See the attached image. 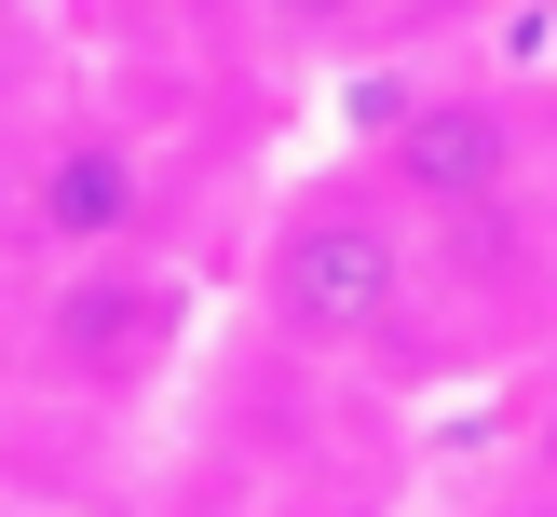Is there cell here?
<instances>
[{
  "instance_id": "cell-1",
  "label": "cell",
  "mask_w": 557,
  "mask_h": 517,
  "mask_svg": "<svg viewBox=\"0 0 557 517\" xmlns=\"http://www.w3.org/2000/svg\"><path fill=\"white\" fill-rule=\"evenodd\" d=\"M245 313H259V341H286L299 368L381 381V395L476 368L449 272H435L408 190L381 177L368 150H326V163H286V177H272L259 232H245Z\"/></svg>"
},
{
  "instance_id": "cell-2",
  "label": "cell",
  "mask_w": 557,
  "mask_h": 517,
  "mask_svg": "<svg viewBox=\"0 0 557 517\" xmlns=\"http://www.w3.org/2000/svg\"><path fill=\"white\" fill-rule=\"evenodd\" d=\"M205 272L177 245H82V259L27 272V395L96 408V422H136V408L177 395V368L205 354Z\"/></svg>"
},
{
  "instance_id": "cell-3",
  "label": "cell",
  "mask_w": 557,
  "mask_h": 517,
  "mask_svg": "<svg viewBox=\"0 0 557 517\" xmlns=\"http://www.w3.org/2000/svg\"><path fill=\"white\" fill-rule=\"evenodd\" d=\"M163 232V150L96 96H54L0 123V259L41 272L82 245H150Z\"/></svg>"
},
{
  "instance_id": "cell-4",
  "label": "cell",
  "mask_w": 557,
  "mask_h": 517,
  "mask_svg": "<svg viewBox=\"0 0 557 517\" xmlns=\"http://www.w3.org/2000/svg\"><path fill=\"white\" fill-rule=\"evenodd\" d=\"M69 14L82 54H109V69H190V54L245 41V0H54Z\"/></svg>"
},
{
  "instance_id": "cell-5",
  "label": "cell",
  "mask_w": 557,
  "mask_h": 517,
  "mask_svg": "<svg viewBox=\"0 0 557 517\" xmlns=\"http://www.w3.org/2000/svg\"><path fill=\"white\" fill-rule=\"evenodd\" d=\"M0 517H54V504H0Z\"/></svg>"
},
{
  "instance_id": "cell-6",
  "label": "cell",
  "mask_w": 557,
  "mask_h": 517,
  "mask_svg": "<svg viewBox=\"0 0 557 517\" xmlns=\"http://www.w3.org/2000/svg\"><path fill=\"white\" fill-rule=\"evenodd\" d=\"M531 517H557V490H531Z\"/></svg>"
},
{
  "instance_id": "cell-7",
  "label": "cell",
  "mask_w": 557,
  "mask_h": 517,
  "mask_svg": "<svg viewBox=\"0 0 557 517\" xmlns=\"http://www.w3.org/2000/svg\"><path fill=\"white\" fill-rule=\"evenodd\" d=\"M544 82H557V69H544Z\"/></svg>"
}]
</instances>
